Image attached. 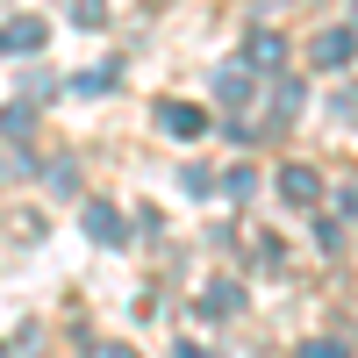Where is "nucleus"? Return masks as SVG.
<instances>
[{"label": "nucleus", "mask_w": 358, "mask_h": 358, "mask_svg": "<svg viewBox=\"0 0 358 358\" xmlns=\"http://www.w3.org/2000/svg\"><path fill=\"white\" fill-rule=\"evenodd\" d=\"M0 50H15V57H36V50H43V22H36V15H15V22H0Z\"/></svg>", "instance_id": "nucleus-1"}, {"label": "nucleus", "mask_w": 358, "mask_h": 358, "mask_svg": "<svg viewBox=\"0 0 358 358\" xmlns=\"http://www.w3.org/2000/svg\"><path fill=\"white\" fill-rule=\"evenodd\" d=\"M280 194H287L294 208H315V201H322V179H315L308 165H287V172H280Z\"/></svg>", "instance_id": "nucleus-2"}, {"label": "nucleus", "mask_w": 358, "mask_h": 358, "mask_svg": "<svg viewBox=\"0 0 358 358\" xmlns=\"http://www.w3.org/2000/svg\"><path fill=\"white\" fill-rule=\"evenodd\" d=\"M351 50H358L351 29H322L315 36V65H351Z\"/></svg>", "instance_id": "nucleus-3"}, {"label": "nucleus", "mask_w": 358, "mask_h": 358, "mask_svg": "<svg viewBox=\"0 0 358 358\" xmlns=\"http://www.w3.org/2000/svg\"><path fill=\"white\" fill-rule=\"evenodd\" d=\"M86 236H101V244H129V222L115 215V208H86Z\"/></svg>", "instance_id": "nucleus-4"}, {"label": "nucleus", "mask_w": 358, "mask_h": 358, "mask_svg": "<svg viewBox=\"0 0 358 358\" xmlns=\"http://www.w3.org/2000/svg\"><path fill=\"white\" fill-rule=\"evenodd\" d=\"M158 122H165L172 136H201V129H208V115H201V108H187V101H172V108H158Z\"/></svg>", "instance_id": "nucleus-5"}, {"label": "nucleus", "mask_w": 358, "mask_h": 358, "mask_svg": "<svg viewBox=\"0 0 358 358\" xmlns=\"http://www.w3.org/2000/svg\"><path fill=\"white\" fill-rule=\"evenodd\" d=\"M215 94H222L229 108H251V101H258V94H251V72H236V65H229V72H215Z\"/></svg>", "instance_id": "nucleus-6"}, {"label": "nucleus", "mask_w": 358, "mask_h": 358, "mask_svg": "<svg viewBox=\"0 0 358 358\" xmlns=\"http://www.w3.org/2000/svg\"><path fill=\"white\" fill-rule=\"evenodd\" d=\"M280 57H287V43L273 36V29H258L251 36V65H280Z\"/></svg>", "instance_id": "nucleus-7"}, {"label": "nucleus", "mask_w": 358, "mask_h": 358, "mask_svg": "<svg viewBox=\"0 0 358 358\" xmlns=\"http://www.w3.org/2000/svg\"><path fill=\"white\" fill-rule=\"evenodd\" d=\"M208 308H215V315H236V308H244V287L215 280V287H208Z\"/></svg>", "instance_id": "nucleus-8"}, {"label": "nucleus", "mask_w": 358, "mask_h": 358, "mask_svg": "<svg viewBox=\"0 0 358 358\" xmlns=\"http://www.w3.org/2000/svg\"><path fill=\"white\" fill-rule=\"evenodd\" d=\"M65 15H72L79 29H101V22H108V0H65Z\"/></svg>", "instance_id": "nucleus-9"}, {"label": "nucleus", "mask_w": 358, "mask_h": 358, "mask_svg": "<svg viewBox=\"0 0 358 358\" xmlns=\"http://www.w3.org/2000/svg\"><path fill=\"white\" fill-rule=\"evenodd\" d=\"M115 79H122V72H115V65H94V72H79V79H72V94H108Z\"/></svg>", "instance_id": "nucleus-10"}, {"label": "nucleus", "mask_w": 358, "mask_h": 358, "mask_svg": "<svg viewBox=\"0 0 358 358\" xmlns=\"http://www.w3.org/2000/svg\"><path fill=\"white\" fill-rule=\"evenodd\" d=\"M86 358H136V351H129V344H94Z\"/></svg>", "instance_id": "nucleus-11"}, {"label": "nucleus", "mask_w": 358, "mask_h": 358, "mask_svg": "<svg viewBox=\"0 0 358 358\" xmlns=\"http://www.w3.org/2000/svg\"><path fill=\"white\" fill-rule=\"evenodd\" d=\"M301 358H344V344H301Z\"/></svg>", "instance_id": "nucleus-12"}, {"label": "nucleus", "mask_w": 358, "mask_h": 358, "mask_svg": "<svg viewBox=\"0 0 358 358\" xmlns=\"http://www.w3.org/2000/svg\"><path fill=\"white\" fill-rule=\"evenodd\" d=\"M337 208H344V215L358 222V187H344V194H337Z\"/></svg>", "instance_id": "nucleus-13"}]
</instances>
